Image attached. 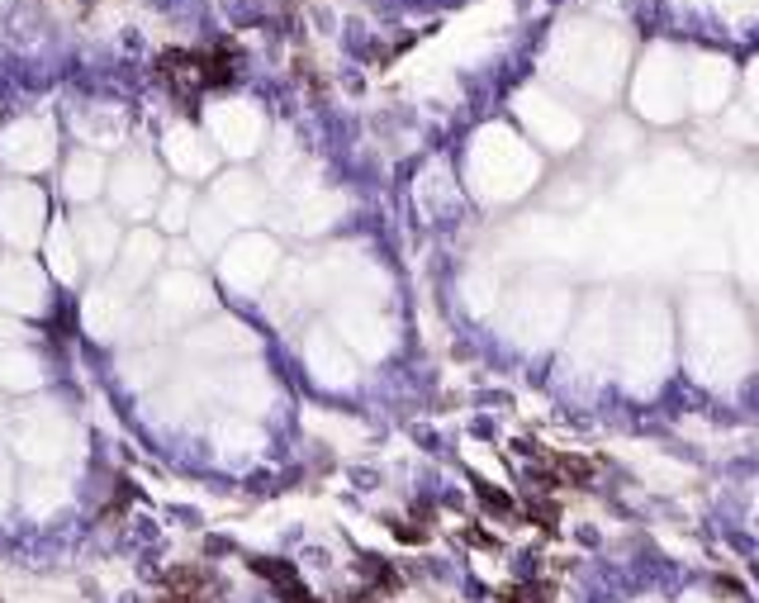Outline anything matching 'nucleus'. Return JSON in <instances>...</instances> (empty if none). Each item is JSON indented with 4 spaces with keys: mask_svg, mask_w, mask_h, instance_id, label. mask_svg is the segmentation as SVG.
Instances as JSON below:
<instances>
[{
    "mask_svg": "<svg viewBox=\"0 0 759 603\" xmlns=\"http://www.w3.org/2000/svg\"><path fill=\"white\" fill-rule=\"evenodd\" d=\"M166 594L157 603H214L223 594V579L209 566H172L162 575Z\"/></svg>",
    "mask_w": 759,
    "mask_h": 603,
    "instance_id": "nucleus-1",
    "label": "nucleus"
},
{
    "mask_svg": "<svg viewBox=\"0 0 759 603\" xmlns=\"http://www.w3.org/2000/svg\"><path fill=\"white\" fill-rule=\"evenodd\" d=\"M537 461L556 475V485H560V489H569V485L584 489L588 480H594V461H584V456H575V451H546V447H541Z\"/></svg>",
    "mask_w": 759,
    "mask_h": 603,
    "instance_id": "nucleus-2",
    "label": "nucleus"
},
{
    "mask_svg": "<svg viewBox=\"0 0 759 603\" xmlns=\"http://www.w3.org/2000/svg\"><path fill=\"white\" fill-rule=\"evenodd\" d=\"M356 575H361L370 589H380L385 598L404 589V575H399V570L389 566V560H380V556H361V560H356Z\"/></svg>",
    "mask_w": 759,
    "mask_h": 603,
    "instance_id": "nucleus-3",
    "label": "nucleus"
},
{
    "mask_svg": "<svg viewBox=\"0 0 759 603\" xmlns=\"http://www.w3.org/2000/svg\"><path fill=\"white\" fill-rule=\"evenodd\" d=\"M195 72H200V86H228L233 81V53L228 48L195 53Z\"/></svg>",
    "mask_w": 759,
    "mask_h": 603,
    "instance_id": "nucleus-4",
    "label": "nucleus"
},
{
    "mask_svg": "<svg viewBox=\"0 0 759 603\" xmlns=\"http://www.w3.org/2000/svg\"><path fill=\"white\" fill-rule=\"evenodd\" d=\"M247 566H251V575H261L266 585H276V594H281V589H290V585H304L300 570H294L290 560H276V556H251Z\"/></svg>",
    "mask_w": 759,
    "mask_h": 603,
    "instance_id": "nucleus-5",
    "label": "nucleus"
},
{
    "mask_svg": "<svg viewBox=\"0 0 759 603\" xmlns=\"http://www.w3.org/2000/svg\"><path fill=\"white\" fill-rule=\"evenodd\" d=\"M522 518H527L532 528H541V532H556V528H560V504H556V499H537V494H527Z\"/></svg>",
    "mask_w": 759,
    "mask_h": 603,
    "instance_id": "nucleus-6",
    "label": "nucleus"
},
{
    "mask_svg": "<svg viewBox=\"0 0 759 603\" xmlns=\"http://www.w3.org/2000/svg\"><path fill=\"white\" fill-rule=\"evenodd\" d=\"M475 499H479V509H484V513H494V518H518V504H513V494L494 489L489 480H475Z\"/></svg>",
    "mask_w": 759,
    "mask_h": 603,
    "instance_id": "nucleus-7",
    "label": "nucleus"
},
{
    "mask_svg": "<svg viewBox=\"0 0 759 603\" xmlns=\"http://www.w3.org/2000/svg\"><path fill=\"white\" fill-rule=\"evenodd\" d=\"M389 532H394L404 547H423V542H428V528H423V523H399V518H394Z\"/></svg>",
    "mask_w": 759,
    "mask_h": 603,
    "instance_id": "nucleus-8",
    "label": "nucleus"
},
{
    "mask_svg": "<svg viewBox=\"0 0 759 603\" xmlns=\"http://www.w3.org/2000/svg\"><path fill=\"white\" fill-rule=\"evenodd\" d=\"M466 542H475V547H484V551H498V537H494V532H479V523L466 528Z\"/></svg>",
    "mask_w": 759,
    "mask_h": 603,
    "instance_id": "nucleus-9",
    "label": "nucleus"
},
{
    "mask_svg": "<svg viewBox=\"0 0 759 603\" xmlns=\"http://www.w3.org/2000/svg\"><path fill=\"white\" fill-rule=\"evenodd\" d=\"M337 603H385V594H380V589H351V594H342V598H337Z\"/></svg>",
    "mask_w": 759,
    "mask_h": 603,
    "instance_id": "nucleus-10",
    "label": "nucleus"
},
{
    "mask_svg": "<svg viewBox=\"0 0 759 603\" xmlns=\"http://www.w3.org/2000/svg\"><path fill=\"white\" fill-rule=\"evenodd\" d=\"M281 603H319V598H313L304 585H290V589H281Z\"/></svg>",
    "mask_w": 759,
    "mask_h": 603,
    "instance_id": "nucleus-11",
    "label": "nucleus"
},
{
    "mask_svg": "<svg viewBox=\"0 0 759 603\" xmlns=\"http://www.w3.org/2000/svg\"><path fill=\"white\" fill-rule=\"evenodd\" d=\"M494 603H527V589L522 585H508V589H498Z\"/></svg>",
    "mask_w": 759,
    "mask_h": 603,
    "instance_id": "nucleus-12",
    "label": "nucleus"
},
{
    "mask_svg": "<svg viewBox=\"0 0 759 603\" xmlns=\"http://www.w3.org/2000/svg\"><path fill=\"white\" fill-rule=\"evenodd\" d=\"M712 585H716V594H741V585H735V579H731V575H716V579H712Z\"/></svg>",
    "mask_w": 759,
    "mask_h": 603,
    "instance_id": "nucleus-13",
    "label": "nucleus"
}]
</instances>
